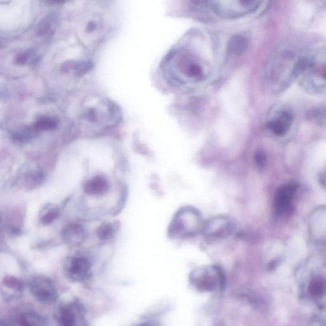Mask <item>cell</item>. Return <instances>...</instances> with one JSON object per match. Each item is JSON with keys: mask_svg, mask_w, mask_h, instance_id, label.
<instances>
[{"mask_svg": "<svg viewBox=\"0 0 326 326\" xmlns=\"http://www.w3.org/2000/svg\"><path fill=\"white\" fill-rule=\"evenodd\" d=\"M298 44L281 45L274 51L266 66L264 82L269 91L281 93L299 78L313 60L303 54Z\"/></svg>", "mask_w": 326, "mask_h": 326, "instance_id": "cell-1", "label": "cell"}, {"mask_svg": "<svg viewBox=\"0 0 326 326\" xmlns=\"http://www.w3.org/2000/svg\"><path fill=\"white\" fill-rule=\"evenodd\" d=\"M163 67L167 76L181 84L197 83L207 76V66L199 56L186 49L170 53Z\"/></svg>", "mask_w": 326, "mask_h": 326, "instance_id": "cell-2", "label": "cell"}, {"mask_svg": "<svg viewBox=\"0 0 326 326\" xmlns=\"http://www.w3.org/2000/svg\"><path fill=\"white\" fill-rule=\"evenodd\" d=\"M203 224L202 216L197 209L184 207L175 214L168 229V234L174 239L193 237L202 232Z\"/></svg>", "mask_w": 326, "mask_h": 326, "instance_id": "cell-3", "label": "cell"}, {"mask_svg": "<svg viewBox=\"0 0 326 326\" xmlns=\"http://www.w3.org/2000/svg\"><path fill=\"white\" fill-rule=\"evenodd\" d=\"M300 295L302 298L318 308L326 307V271H309L300 280Z\"/></svg>", "mask_w": 326, "mask_h": 326, "instance_id": "cell-4", "label": "cell"}, {"mask_svg": "<svg viewBox=\"0 0 326 326\" xmlns=\"http://www.w3.org/2000/svg\"><path fill=\"white\" fill-rule=\"evenodd\" d=\"M208 6L219 17L236 19L256 11L261 7L262 2L252 0H221L207 2Z\"/></svg>", "mask_w": 326, "mask_h": 326, "instance_id": "cell-5", "label": "cell"}, {"mask_svg": "<svg viewBox=\"0 0 326 326\" xmlns=\"http://www.w3.org/2000/svg\"><path fill=\"white\" fill-rule=\"evenodd\" d=\"M223 271L218 266L203 267L191 274V282L197 289L205 291H214L222 289L224 284Z\"/></svg>", "mask_w": 326, "mask_h": 326, "instance_id": "cell-6", "label": "cell"}, {"mask_svg": "<svg viewBox=\"0 0 326 326\" xmlns=\"http://www.w3.org/2000/svg\"><path fill=\"white\" fill-rule=\"evenodd\" d=\"M29 289L31 294L38 301L44 303H53L58 300L59 292L53 280L45 276H35L30 280Z\"/></svg>", "mask_w": 326, "mask_h": 326, "instance_id": "cell-7", "label": "cell"}, {"mask_svg": "<svg viewBox=\"0 0 326 326\" xmlns=\"http://www.w3.org/2000/svg\"><path fill=\"white\" fill-rule=\"evenodd\" d=\"M235 229V224L230 218L217 216L204 223L202 233L205 237L216 240L228 237Z\"/></svg>", "mask_w": 326, "mask_h": 326, "instance_id": "cell-8", "label": "cell"}, {"mask_svg": "<svg viewBox=\"0 0 326 326\" xmlns=\"http://www.w3.org/2000/svg\"><path fill=\"white\" fill-rule=\"evenodd\" d=\"M301 77H303L302 81L307 89L322 91L326 89V63H317L314 59Z\"/></svg>", "mask_w": 326, "mask_h": 326, "instance_id": "cell-9", "label": "cell"}, {"mask_svg": "<svg viewBox=\"0 0 326 326\" xmlns=\"http://www.w3.org/2000/svg\"><path fill=\"white\" fill-rule=\"evenodd\" d=\"M91 267L90 262L86 257H73L66 264L65 270L71 280L82 282L88 277Z\"/></svg>", "mask_w": 326, "mask_h": 326, "instance_id": "cell-10", "label": "cell"}, {"mask_svg": "<svg viewBox=\"0 0 326 326\" xmlns=\"http://www.w3.org/2000/svg\"><path fill=\"white\" fill-rule=\"evenodd\" d=\"M293 120L294 115L290 111L281 110L267 122L266 127L275 135L283 136L289 131Z\"/></svg>", "mask_w": 326, "mask_h": 326, "instance_id": "cell-11", "label": "cell"}, {"mask_svg": "<svg viewBox=\"0 0 326 326\" xmlns=\"http://www.w3.org/2000/svg\"><path fill=\"white\" fill-rule=\"evenodd\" d=\"M297 191L294 184H288L281 186L276 191L275 198V210L278 216H283L289 212L291 202Z\"/></svg>", "mask_w": 326, "mask_h": 326, "instance_id": "cell-12", "label": "cell"}, {"mask_svg": "<svg viewBox=\"0 0 326 326\" xmlns=\"http://www.w3.org/2000/svg\"><path fill=\"white\" fill-rule=\"evenodd\" d=\"M250 40L249 37L244 34H236L233 35L229 40L227 46V51L230 55L240 56L247 51L249 48Z\"/></svg>", "mask_w": 326, "mask_h": 326, "instance_id": "cell-13", "label": "cell"}, {"mask_svg": "<svg viewBox=\"0 0 326 326\" xmlns=\"http://www.w3.org/2000/svg\"><path fill=\"white\" fill-rule=\"evenodd\" d=\"M109 185L107 179L102 176H95L87 182L84 190L89 195L100 196L107 192Z\"/></svg>", "mask_w": 326, "mask_h": 326, "instance_id": "cell-14", "label": "cell"}, {"mask_svg": "<svg viewBox=\"0 0 326 326\" xmlns=\"http://www.w3.org/2000/svg\"><path fill=\"white\" fill-rule=\"evenodd\" d=\"M93 66V63L91 61H68L63 64L61 70L67 73L72 71L75 76L81 77L90 71Z\"/></svg>", "mask_w": 326, "mask_h": 326, "instance_id": "cell-15", "label": "cell"}, {"mask_svg": "<svg viewBox=\"0 0 326 326\" xmlns=\"http://www.w3.org/2000/svg\"><path fill=\"white\" fill-rule=\"evenodd\" d=\"M58 326H76L77 316L73 306L67 305L61 307L57 316Z\"/></svg>", "mask_w": 326, "mask_h": 326, "instance_id": "cell-16", "label": "cell"}, {"mask_svg": "<svg viewBox=\"0 0 326 326\" xmlns=\"http://www.w3.org/2000/svg\"><path fill=\"white\" fill-rule=\"evenodd\" d=\"M18 323V326H45V320L35 311H28L19 316Z\"/></svg>", "mask_w": 326, "mask_h": 326, "instance_id": "cell-17", "label": "cell"}, {"mask_svg": "<svg viewBox=\"0 0 326 326\" xmlns=\"http://www.w3.org/2000/svg\"><path fill=\"white\" fill-rule=\"evenodd\" d=\"M59 119L51 115H42L35 122L34 128L37 131H51L55 129L59 124Z\"/></svg>", "mask_w": 326, "mask_h": 326, "instance_id": "cell-18", "label": "cell"}, {"mask_svg": "<svg viewBox=\"0 0 326 326\" xmlns=\"http://www.w3.org/2000/svg\"><path fill=\"white\" fill-rule=\"evenodd\" d=\"M56 27V20L53 16H47L40 23L37 35L40 37H47L53 35Z\"/></svg>", "mask_w": 326, "mask_h": 326, "instance_id": "cell-19", "label": "cell"}, {"mask_svg": "<svg viewBox=\"0 0 326 326\" xmlns=\"http://www.w3.org/2000/svg\"><path fill=\"white\" fill-rule=\"evenodd\" d=\"M36 54L34 51L26 50L19 53L15 58V62L19 65H26L36 61Z\"/></svg>", "mask_w": 326, "mask_h": 326, "instance_id": "cell-20", "label": "cell"}, {"mask_svg": "<svg viewBox=\"0 0 326 326\" xmlns=\"http://www.w3.org/2000/svg\"><path fill=\"white\" fill-rule=\"evenodd\" d=\"M34 128H31L30 127L25 126L21 127L20 129L14 132L13 136L16 140L18 141H27L30 140L34 136Z\"/></svg>", "mask_w": 326, "mask_h": 326, "instance_id": "cell-21", "label": "cell"}, {"mask_svg": "<svg viewBox=\"0 0 326 326\" xmlns=\"http://www.w3.org/2000/svg\"><path fill=\"white\" fill-rule=\"evenodd\" d=\"M59 216V210L57 208H54L50 210H49L48 212L43 216H42L41 219L42 223L45 224V225H48L53 223V221H55Z\"/></svg>", "mask_w": 326, "mask_h": 326, "instance_id": "cell-22", "label": "cell"}, {"mask_svg": "<svg viewBox=\"0 0 326 326\" xmlns=\"http://www.w3.org/2000/svg\"><path fill=\"white\" fill-rule=\"evenodd\" d=\"M113 232V228L110 224H105V225L101 226L98 230V236L101 240H107L112 235Z\"/></svg>", "mask_w": 326, "mask_h": 326, "instance_id": "cell-23", "label": "cell"}, {"mask_svg": "<svg viewBox=\"0 0 326 326\" xmlns=\"http://www.w3.org/2000/svg\"><path fill=\"white\" fill-rule=\"evenodd\" d=\"M255 160H256L257 166L260 168H263L265 166L266 162V157L265 153L263 151H257L255 154Z\"/></svg>", "mask_w": 326, "mask_h": 326, "instance_id": "cell-24", "label": "cell"}, {"mask_svg": "<svg viewBox=\"0 0 326 326\" xmlns=\"http://www.w3.org/2000/svg\"><path fill=\"white\" fill-rule=\"evenodd\" d=\"M84 117L85 119L89 122H96L98 119V112L96 108H91L84 113Z\"/></svg>", "mask_w": 326, "mask_h": 326, "instance_id": "cell-25", "label": "cell"}, {"mask_svg": "<svg viewBox=\"0 0 326 326\" xmlns=\"http://www.w3.org/2000/svg\"><path fill=\"white\" fill-rule=\"evenodd\" d=\"M308 326H326V318L318 316L311 320Z\"/></svg>", "mask_w": 326, "mask_h": 326, "instance_id": "cell-26", "label": "cell"}, {"mask_svg": "<svg viewBox=\"0 0 326 326\" xmlns=\"http://www.w3.org/2000/svg\"><path fill=\"white\" fill-rule=\"evenodd\" d=\"M97 27H98V25H97V23L95 22V21H89V22L87 23L86 25L87 32H93L94 30H96Z\"/></svg>", "mask_w": 326, "mask_h": 326, "instance_id": "cell-27", "label": "cell"}, {"mask_svg": "<svg viewBox=\"0 0 326 326\" xmlns=\"http://www.w3.org/2000/svg\"><path fill=\"white\" fill-rule=\"evenodd\" d=\"M140 326H152V325L145 324V325H140Z\"/></svg>", "mask_w": 326, "mask_h": 326, "instance_id": "cell-28", "label": "cell"}]
</instances>
